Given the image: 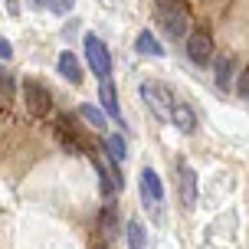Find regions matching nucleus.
Here are the masks:
<instances>
[{
  "label": "nucleus",
  "mask_w": 249,
  "mask_h": 249,
  "mask_svg": "<svg viewBox=\"0 0 249 249\" xmlns=\"http://www.w3.org/2000/svg\"><path fill=\"white\" fill-rule=\"evenodd\" d=\"M158 23L171 39L187 36V26H190V10H187L184 0H158Z\"/></svg>",
  "instance_id": "nucleus-1"
},
{
  "label": "nucleus",
  "mask_w": 249,
  "mask_h": 249,
  "mask_svg": "<svg viewBox=\"0 0 249 249\" xmlns=\"http://www.w3.org/2000/svg\"><path fill=\"white\" fill-rule=\"evenodd\" d=\"M23 102H26V112L33 118H46L53 112V95L50 89L36 82V79H23Z\"/></svg>",
  "instance_id": "nucleus-2"
},
{
  "label": "nucleus",
  "mask_w": 249,
  "mask_h": 249,
  "mask_svg": "<svg viewBox=\"0 0 249 249\" xmlns=\"http://www.w3.org/2000/svg\"><path fill=\"white\" fill-rule=\"evenodd\" d=\"M141 99L151 105V112L158 118H171V108H174V92L164 86V82H141Z\"/></svg>",
  "instance_id": "nucleus-3"
},
{
  "label": "nucleus",
  "mask_w": 249,
  "mask_h": 249,
  "mask_svg": "<svg viewBox=\"0 0 249 249\" xmlns=\"http://www.w3.org/2000/svg\"><path fill=\"white\" fill-rule=\"evenodd\" d=\"M86 59H89L92 72L99 75V79H112V56H108V46H105L95 33H86Z\"/></svg>",
  "instance_id": "nucleus-4"
},
{
  "label": "nucleus",
  "mask_w": 249,
  "mask_h": 249,
  "mask_svg": "<svg viewBox=\"0 0 249 249\" xmlns=\"http://www.w3.org/2000/svg\"><path fill=\"white\" fill-rule=\"evenodd\" d=\"M56 138H59V144L69 151V154H82V151L89 148V141L82 138V131L75 128V122L69 115H62L59 122H56Z\"/></svg>",
  "instance_id": "nucleus-5"
},
{
  "label": "nucleus",
  "mask_w": 249,
  "mask_h": 249,
  "mask_svg": "<svg viewBox=\"0 0 249 249\" xmlns=\"http://www.w3.org/2000/svg\"><path fill=\"white\" fill-rule=\"evenodd\" d=\"M141 200H144L148 210H161V203H164V184L154 167L141 171Z\"/></svg>",
  "instance_id": "nucleus-6"
},
{
  "label": "nucleus",
  "mask_w": 249,
  "mask_h": 249,
  "mask_svg": "<svg viewBox=\"0 0 249 249\" xmlns=\"http://www.w3.org/2000/svg\"><path fill=\"white\" fill-rule=\"evenodd\" d=\"M187 56H190V62H197V66H207V62L213 59V36H210V30L200 26L197 33H190V39H187Z\"/></svg>",
  "instance_id": "nucleus-7"
},
{
  "label": "nucleus",
  "mask_w": 249,
  "mask_h": 249,
  "mask_svg": "<svg viewBox=\"0 0 249 249\" xmlns=\"http://www.w3.org/2000/svg\"><path fill=\"white\" fill-rule=\"evenodd\" d=\"M177 190H180V207L184 210H194L197 207V174L190 164H180L177 167Z\"/></svg>",
  "instance_id": "nucleus-8"
},
{
  "label": "nucleus",
  "mask_w": 249,
  "mask_h": 249,
  "mask_svg": "<svg viewBox=\"0 0 249 249\" xmlns=\"http://www.w3.org/2000/svg\"><path fill=\"white\" fill-rule=\"evenodd\" d=\"M95 171H99V187L105 197H112V194H118L124 187V177L118 174V164L115 161H102V158H95Z\"/></svg>",
  "instance_id": "nucleus-9"
},
{
  "label": "nucleus",
  "mask_w": 249,
  "mask_h": 249,
  "mask_svg": "<svg viewBox=\"0 0 249 249\" xmlns=\"http://www.w3.org/2000/svg\"><path fill=\"white\" fill-rule=\"evenodd\" d=\"M171 122L180 135H194L197 131V112L187 105V102H174V108H171Z\"/></svg>",
  "instance_id": "nucleus-10"
},
{
  "label": "nucleus",
  "mask_w": 249,
  "mask_h": 249,
  "mask_svg": "<svg viewBox=\"0 0 249 249\" xmlns=\"http://www.w3.org/2000/svg\"><path fill=\"white\" fill-rule=\"evenodd\" d=\"M99 99H102L105 115H112L115 122H122V112H118V92H115L112 79H99Z\"/></svg>",
  "instance_id": "nucleus-11"
},
{
  "label": "nucleus",
  "mask_w": 249,
  "mask_h": 249,
  "mask_svg": "<svg viewBox=\"0 0 249 249\" xmlns=\"http://www.w3.org/2000/svg\"><path fill=\"white\" fill-rule=\"evenodd\" d=\"M59 75L66 79V82H72V86L82 82V66H79V59H75L69 50L59 53Z\"/></svg>",
  "instance_id": "nucleus-12"
},
{
  "label": "nucleus",
  "mask_w": 249,
  "mask_h": 249,
  "mask_svg": "<svg viewBox=\"0 0 249 249\" xmlns=\"http://www.w3.org/2000/svg\"><path fill=\"white\" fill-rule=\"evenodd\" d=\"M135 50L141 53V56H154V59H161V56H164V46L154 39V33H151V30H141V33H138Z\"/></svg>",
  "instance_id": "nucleus-13"
},
{
  "label": "nucleus",
  "mask_w": 249,
  "mask_h": 249,
  "mask_svg": "<svg viewBox=\"0 0 249 249\" xmlns=\"http://www.w3.org/2000/svg\"><path fill=\"white\" fill-rule=\"evenodd\" d=\"M124 239H128V249H148V230H144V223L141 220H128Z\"/></svg>",
  "instance_id": "nucleus-14"
},
{
  "label": "nucleus",
  "mask_w": 249,
  "mask_h": 249,
  "mask_svg": "<svg viewBox=\"0 0 249 249\" xmlns=\"http://www.w3.org/2000/svg\"><path fill=\"white\" fill-rule=\"evenodd\" d=\"M99 230H102V236H105V239H112L115 233H118V213H115L112 203L102 210V216H99Z\"/></svg>",
  "instance_id": "nucleus-15"
},
{
  "label": "nucleus",
  "mask_w": 249,
  "mask_h": 249,
  "mask_svg": "<svg viewBox=\"0 0 249 249\" xmlns=\"http://www.w3.org/2000/svg\"><path fill=\"white\" fill-rule=\"evenodd\" d=\"M233 66H236V59H233V56H220V59H216V86L223 89H230V75H233Z\"/></svg>",
  "instance_id": "nucleus-16"
},
{
  "label": "nucleus",
  "mask_w": 249,
  "mask_h": 249,
  "mask_svg": "<svg viewBox=\"0 0 249 249\" xmlns=\"http://www.w3.org/2000/svg\"><path fill=\"white\" fill-rule=\"evenodd\" d=\"M79 115H82L89 124H95L99 131H105V128H108V118H105V112H102V108H95V105H79Z\"/></svg>",
  "instance_id": "nucleus-17"
},
{
  "label": "nucleus",
  "mask_w": 249,
  "mask_h": 249,
  "mask_svg": "<svg viewBox=\"0 0 249 249\" xmlns=\"http://www.w3.org/2000/svg\"><path fill=\"white\" fill-rule=\"evenodd\" d=\"M105 151H108V158H112L115 164L128 158V148H124V138L122 135H108V138H105Z\"/></svg>",
  "instance_id": "nucleus-18"
},
{
  "label": "nucleus",
  "mask_w": 249,
  "mask_h": 249,
  "mask_svg": "<svg viewBox=\"0 0 249 249\" xmlns=\"http://www.w3.org/2000/svg\"><path fill=\"white\" fill-rule=\"evenodd\" d=\"M46 3V10H53V13H69L75 7V0H43Z\"/></svg>",
  "instance_id": "nucleus-19"
},
{
  "label": "nucleus",
  "mask_w": 249,
  "mask_h": 249,
  "mask_svg": "<svg viewBox=\"0 0 249 249\" xmlns=\"http://www.w3.org/2000/svg\"><path fill=\"white\" fill-rule=\"evenodd\" d=\"M236 89H239V95H243V99H249V66L243 69V72H239V82H236Z\"/></svg>",
  "instance_id": "nucleus-20"
},
{
  "label": "nucleus",
  "mask_w": 249,
  "mask_h": 249,
  "mask_svg": "<svg viewBox=\"0 0 249 249\" xmlns=\"http://www.w3.org/2000/svg\"><path fill=\"white\" fill-rule=\"evenodd\" d=\"M10 56H13L10 39H3V36H0V59H10Z\"/></svg>",
  "instance_id": "nucleus-21"
},
{
  "label": "nucleus",
  "mask_w": 249,
  "mask_h": 249,
  "mask_svg": "<svg viewBox=\"0 0 249 249\" xmlns=\"http://www.w3.org/2000/svg\"><path fill=\"white\" fill-rule=\"evenodd\" d=\"M102 249H112V246H102Z\"/></svg>",
  "instance_id": "nucleus-22"
}]
</instances>
